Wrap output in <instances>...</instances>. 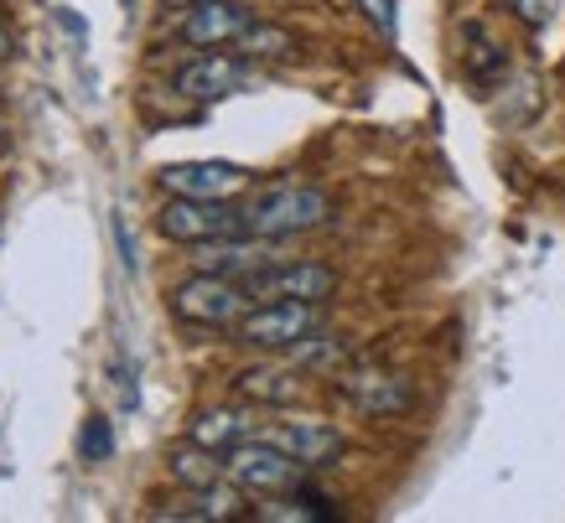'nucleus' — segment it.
<instances>
[{"label": "nucleus", "instance_id": "1", "mask_svg": "<svg viewBox=\"0 0 565 523\" xmlns=\"http://www.w3.org/2000/svg\"><path fill=\"white\" fill-rule=\"evenodd\" d=\"M332 223V198L322 186H301V182H275L265 192H255L244 203V228L255 238H291V234H311Z\"/></svg>", "mask_w": 565, "mask_h": 523}, {"label": "nucleus", "instance_id": "2", "mask_svg": "<svg viewBox=\"0 0 565 523\" xmlns=\"http://www.w3.org/2000/svg\"><path fill=\"white\" fill-rule=\"evenodd\" d=\"M249 301H317L322 306L332 290H338V275L317 265V259H270L239 280Z\"/></svg>", "mask_w": 565, "mask_h": 523}, {"label": "nucleus", "instance_id": "3", "mask_svg": "<svg viewBox=\"0 0 565 523\" xmlns=\"http://www.w3.org/2000/svg\"><path fill=\"white\" fill-rule=\"evenodd\" d=\"M167 301H172V311L182 321H192V327H239L249 296H244V286L239 280H228V275L198 270L192 280L172 286Z\"/></svg>", "mask_w": 565, "mask_h": 523}, {"label": "nucleus", "instance_id": "4", "mask_svg": "<svg viewBox=\"0 0 565 523\" xmlns=\"http://www.w3.org/2000/svg\"><path fill=\"white\" fill-rule=\"evenodd\" d=\"M301 472L307 467L286 446H275V440H239L228 451V477L244 492H255V498H280V492L301 488Z\"/></svg>", "mask_w": 565, "mask_h": 523}, {"label": "nucleus", "instance_id": "5", "mask_svg": "<svg viewBox=\"0 0 565 523\" xmlns=\"http://www.w3.org/2000/svg\"><path fill=\"white\" fill-rule=\"evenodd\" d=\"M322 327L317 301H265L239 317V342L265 348V353H291L296 342H307Z\"/></svg>", "mask_w": 565, "mask_h": 523}, {"label": "nucleus", "instance_id": "6", "mask_svg": "<svg viewBox=\"0 0 565 523\" xmlns=\"http://www.w3.org/2000/svg\"><path fill=\"white\" fill-rule=\"evenodd\" d=\"M156 228L177 244H213V238H239L244 228V207L228 203H207V198H172V203L156 213Z\"/></svg>", "mask_w": 565, "mask_h": 523}, {"label": "nucleus", "instance_id": "7", "mask_svg": "<svg viewBox=\"0 0 565 523\" xmlns=\"http://www.w3.org/2000/svg\"><path fill=\"white\" fill-rule=\"evenodd\" d=\"M161 186H167L172 198L234 203L244 186H249V171L234 167V161H172V167H161Z\"/></svg>", "mask_w": 565, "mask_h": 523}, {"label": "nucleus", "instance_id": "8", "mask_svg": "<svg viewBox=\"0 0 565 523\" xmlns=\"http://www.w3.org/2000/svg\"><path fill=\"white\" fill-rule=\"evenodd\" d=\"M249 26H255V11H249V6H239V0H203V6L188 11V21L177 26V36H182L188 47H223V42H239Z\"/></svg>", "mask_w": 565, "mask_h": 523}, {"label": "nucleus", "instance_id": "9", "mask_svg": "<svg viewBox=\"0 0 565 523\" xmlns=\"http://www.w3.org/2000/svg\"><path fill=\"white\" fill-rule=\"evenodd\" d=\"M249 84V57H228V52H213V57H198V63H188V68L177 73V94L182 99H223V94H239V88Z\"/></svg>", "mask_w": 565, "mask_h": 523}, {"label": "nucleus", "instance_id": "10", "mask_svg": "<svg viewBox=\"0 0 565 523\" xmlns=\"http://www.w3.org/2000/svg\"><path fill=\"white\" fill-rule=\"evenodd\" d=\"M192 265L198 270H213V275H228V280H244L249 270L270 265V238H255V234H239V238H213V244H192Z\"/></svg>", "mask_w": 565, "mask_h": 523}, {"label": "nucleus", "instance_id": "11", "mask_svg": "<svg viewBox=\"0 0 565 523\" xmlns=\"http://www.w3.org/2000/svg\"><path fill=\"white\" fill-rule=\"evenodd\" d=\"M338 388H343L348 405H359L363 415H405L415 405V388L405 378H394V373H348Z\"/></svg>", "mask_w": 565, "mask_h": 523}, {"label": "nucleus", "instance_id": "12", "mask_svg": "<svg viewBox=\"0 0 565 523\" xmlns=\"http://www.w3.org/2000/svg\"><path fill=\"white\" fill-rule=\"evenodd\" d=\"M275 446H286L301 467H327V461L343 456V436H338V425H327V420L280 425V430H275Z\"/></svg>", "mask_w": 565, "mask_h": 523}, {"label": "nucleus", "instance_id": "13", "mask_svg": "<svg viewBox=\"0 0 565 523\" xmlns=\"http://www.w3.org/2000/svg\"><path fill=\"white\" fill-rule=\"evenodd\" d=\"M161 519H192V523H239L244 519V488L234 482V488H223V482H213V488L192 492V498H182V503L161 508Z\"/></svg>", "mask_w": 565, "mask_h": 523}, {"label": "nucleus", "instance_id": "14", "mask_svg": "<svg viewBox=\"0 0 565 523\" xmlns=\"http://www.w3.org/2000/svg\"><path fill=\"white\" fill-rule=\"evenodd\" d=\"M244 399H255V405H296L301 399V373L296 369H244L234 378Z\"/></svg>", "mask_w": 565, "mask_h": 523}, {"label": "nucleus", "instance_id": "15", "mask_svg": "<svg viewBox=\"0 0 565 523\" xmlns=\"http://www.w3.org/2000/svg\"><path fill=\"white\" fill-rule=\"evenodd\" d=\"M167 467H172V477H177V482H182L188 492L213 488V482H223V472H228V461H223L218 451H207V446H198V440H188V446H177V451L167 456Z\"/></svg>", "mask_w": 565, "mask_h": 523}, {"label": "nucleus", "instance_id": "16", "mask_svg": "<svg viewBox=\"0 0 565 523\" xmlns=\"http://www.w3.org/2000/svg\"><path fill=\"white\" fill-rule=\"evenodd\" d=\"M244 430H249V425H244L239 409H207V415H198V420H192L188 440H198V446H207V451L228 456L244 440Z\"/></svg>", "mask_w": 565, "mask_h": 523}, {"label": "nucleus", "instance_id": "17", "mask_svg": "<svg viewBox=\"0 0 565 523\" xmlns=\"http://www.w3.org/2000/svg\"><path fill=\"white\" fill-rule=\"evenodd\" d=\"M259 519L265 523H327V519H338V508L327 503V498H317V492L307 488H296V498H270V503L259 508Z\"/></svg>", "mask_w": 565, "mask_h": 523}, {"label": "nucleus", "instance_id": "18", "mask_svg": "<svg viewBox=\"0 0 565 523\" xmlns=\"http://www.w3.org/2000/svg\"><path fill=\"white\" fill-rule=\"evenodd\" d=\"M234 47H239V57H249V63H255V57H291L296 36L280 32V26H259V21H255V26H249Z\"/></svg>", "mask_w": 565, "mask_h": 523}, {"label": "nucleus", "instance_id": "19", "mask_svg": "<svg viewBox=\"0 0 565 523\" xmlns=\"http://www.w3.org/2000/svg\"><path fill=\"white\" fill-rule=\"evenodd\" d=\"M78 451H84L88 461H109V456H115V430H109V420L94 415V420L84 425V436H78Z\"/></svg>", "mask_w": 565, "mask_h": 523}, {"label": "nucleus", "instance_id": "20", "mask_svg": "<svg viewBox=\"0 0 565 523\" xmlns=\"http://www.w3.org/2000/svg\"><path fill=\"white\" fill-rule=\"evenodd\" d=\"M472 42H478V52H472V63H467V68H472V78H488V73H503V52L493 47V42H482V32L478 26H472Z\"/></svg>", "mask_w": 565, "mask_h": 523}, {"label": "nucleus", "instance_id": "21", "mask_svg": "<svg viewBox=\"0 0 565 523\" xmlns=\"http://www.w3.org/2000/svg\"><path fill=\"white\" fill-rule=\"evenodd\" d=\"M555 6H561V0H514L519 21H524V26H534V32H540V26H550V17H555Z\"/></svg>", "mask_w": 565, "mask_h": 523}, {"label": "nucleus", "instance_id": "22", "mask_svg": "<svg viewBox=\"0 0 565 523\" xmlns=\"http://www.w3.org/2000/svg\"><path fill=\"white\" fill-rule=\"evenodd\" d=\"M359 6H363V17L374 21L379 32L394 36V0H359Z\"/></svg>", "mask_w": 565, "mask_h": 523}, {"label": "nucleus", "instance_id": "23", "mask_svg": "<svg viewBox=\"0 0 565 523\" xmlns=\"http://www.w3.org/2000/svg\"><path fill=\"white\" fill-rule=\"evenodd\" d=\"M167 6H177V11H192V6H203V0H167Z\"/></svg>", "mask_w": 565, "mask_h": 523}, {"label": "nucleus", "instance_id": "24", "mask_svg": "<svg viewBox=\"0 0 565 523\" xmlns=\"http://www.w3.org/2000/svg\"><path fill=\"white\" fill-rule=\"evenodd\" d=\"M6 52H11V36H6V32H0V57H6Z\"/></svg>", "mask_w": 565, "mask_h": 523}, {"label": "nucleus", "instance_id": "25", "mask_svg": "<svg viewBox=\"0 0 565 523\" xmlns=\"http://www.w3.org/2000/svg\"><path fill=\"white\" fill-rule=\"evenodd\" d=\"M0 156H6V136H0Z\"/></svg>", "mask_w": 565, "mask_h": 523}]
</instances>
